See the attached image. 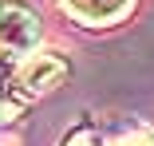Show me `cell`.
<instances>
[{"label":"cell","instance_id":"4","mask_svg":"<svg viewBox=\"0 0 154 146\" xmlns=\"http://www.w3.org/2000/svg\"><path fill=\"white\" fill-rule=\"evenodd\" d=\"M59 146H103L99 142V134H95V126H75V130H67V138L59 142Z\"/></svg>","mask_w":154,"mask_h":146},{"label":"cell","instance_id":"2","mask_svg":"<svg viewBox=\"0 0 154 146\" xmlns=\"http://www.w3.org/2000/svg\"><path fill=\"white\" fill-rule=\"evenodd\" d=\"M67 59H63V51H36V55H28V63L20 67L16 83H20V91L24 95H44L51 91V87H59L67 79Z\"/></svg>","mask_w":154,"mask_h":146},{"label":"cell","instance_id":"5","mask_svg":"<svg viewBox=\"0 0 154 146\" xmlns=\"http://www.w3.org/2000/svg\"><path fill=\"white\" fill-rule=\"evenodd\" d=\"M115 146H154V126H142V130H134L127 138H119Z\"/></svg>","mask_w":154,"mask_h":146},{"label":"cell","instance_id":"1","mask_svg":"<svg viewBox=\"0 0 154 146\" xmlns=\"http://www.w3.org/2000/svg\"><path fill=\"white\" fill-rule=\"evenodd\" d=\"M40 44V16L20 0H0V51L32 55Z\"/></svg>","mask_w":154,"mask_h":146},{"label":"cell","instance_id":"3","mask_svg":"<svg viewBox=\"0 0 154 146\" xmlns=\"http://www.w3.org/2000/svg\"><path fill=\"white\" fill-rule=\"evenodd\" d=\"M59 4L79 24H115L134 8V0H59Z\"/></svg>","mask_w":154,"mask_h":146}]
</instances>
